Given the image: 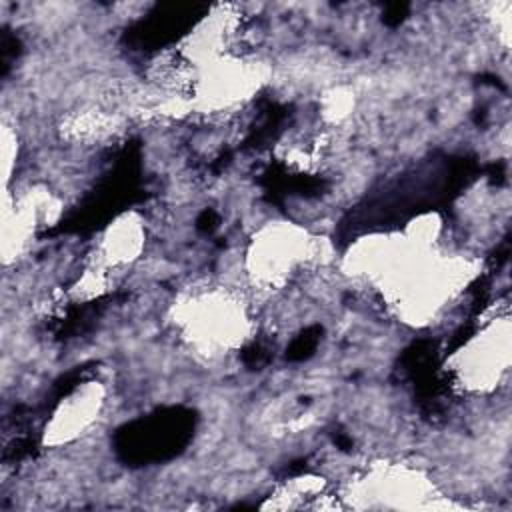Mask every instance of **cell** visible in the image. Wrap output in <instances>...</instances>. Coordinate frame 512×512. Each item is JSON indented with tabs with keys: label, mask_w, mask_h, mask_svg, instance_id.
<instances>
[{
	"label": "cell",
	"mask_w": 512,
	"mask_h": 512,
	"mask_svg": "<svg viewBox=\"0 0 512 512\" xmlns=\"http://www.w3.org/2000/svg\"><path fill=\"white\" fill-rule=\"evenodd\" d=\"M492 322L466 342L452 358V368L466 390L492 392L498 388L510 364V326L508 316H494Z\"/></svg>",
	"instance_id": "obj_1"
},
{
	"label": "cell",
	"mask_w": 512,
	"mask_h": 512,
	"mask_svg": "<svg viewBox=\"0 0 512 512\" xmlns=\"http://www.w3.org/2000/svg\"><path fill=\"white\" fill-rule=\"evenodd\" d=\"M106 404V388L100 382H84L62 398L44 430V442L52 446L68 444L78 440L96 418L102 414Z\"/></svg>",
	"instance_id": "obj_2"
}]
</instances>
